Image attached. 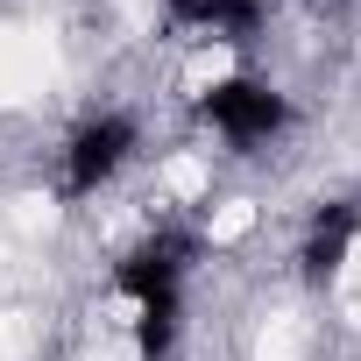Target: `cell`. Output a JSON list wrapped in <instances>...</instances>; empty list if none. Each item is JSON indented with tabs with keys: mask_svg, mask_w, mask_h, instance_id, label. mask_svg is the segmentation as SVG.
Returning a JSON list of instances; mask_svg holds the SVG:
<instances>
[{
	"mask_svg": "<svg viewBox=\"0 0 361 361\" xmlns=\"http://www.w3.org/2000/svg\"><path fill=\"white\" fill-rule=\"evenodd\" d=\"M199 121H206L227 149H269L276 135H290L298 106H290L283 85H269V78H255V71H234V78H213V85L199 92Z\"/></svg>",
	"mask_w": 361,
	"mask_h": 361,
	"instance_id": "1",
	"label": "cell"
},
{
	"mask_svg": "<svg viewBox=\"0 0 361 361\" xmlns=\"http://www.w3.org/2000/svg\"><path fill=\"white\" fill-rule=\"evenodd\" d=\"M163 15H170V29H185L199 43H227V50L255 43L269 22L262 0H163Z\"/></svg>",
	"mask_w": 361,
	"mask_h": 361,
	"instance_id": "3",
	"label": "cell"
},
{
	"mask_svg": "<svg viewBox=\"0 0 361 361\" xmlns=\"http://www.w3.org/2000/svg\"><path fill=\"white\" fill-rule=\"evenodd\" d=\"M354 234H361V213L354 206H319L312 213V227H305V241H298V269H305V283H333L340 269H347V255H354Z\"/></svg>",
	"mask_w": 361,
	"mask_h": 361,
	"instance_id": "4",
	"label": "cell"
},
{
	"mask_svg": "<svg viewBox=\"0 0 361 361\" xmlns=\"http://www.w3.org/2000/svg\"><path fill=\"white\" fill-rule=\"evenodd\" d=\"M135 149H142V128H135V114H92V121H78L71 135H64V199H92V192H106L114 177L135 163Z\"/></svg>",
	"mask_w": 361,
	"mask_h": 361,
	"instance_id": "2",
	"label": "cell"
}]
</instances>
